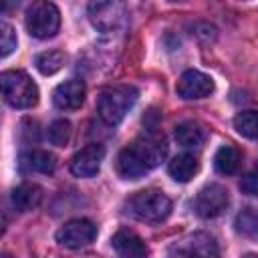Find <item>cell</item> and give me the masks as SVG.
Masks as SVG:
<instances>
[{
  "label": "cell",
  "mask_w": 258,
  "mask_h": 258,
  "mask_svg": "<svg viewBox=\"0 0 258 258\" xmlns=\"http://www.w3.org/2000/svg\"><path fill=\"white\" fill-rule=\"evenodd\" d=\"M137 95H139L137 89L131 85L105 87L97 97V115L101 117L103 123L115 127L125 119L129 109L135 105Z\"/></svg>",
  "instance_id": "1"
},
{
  "label": "cell",
  "mask_w": 258,
  "mask_h": 258,
  "mask_svg": "<svg viewBox=\"0 0 258 258\" xmlns=\"http://www.w3.org/2000/svg\"><path fill=\"white\" fill-rule=\"evenodd\" d=\"M125 210L127 214H131L133 218L141 222L157 224V222H163L171 214V200L161 189L149 187V189L135 191L131 198H127Z\"/></svg>",
  "instance_id": "2"
},
{
  "label": "cell",
  "mask_w": 258,
  "mask_h": 258,
  "mask_svg": "<svg viewBox=\"0 0 258 258\" xmlns=\"http://www.w3.org/2000/svg\"><path fill=\"white\" fill-rule=\"evenodd\" d=\"M0 85L4 101L14 109H32L38 103V87L24 71H4Z\"/></svg>",
  "instance_id": "3"
},
{
  "label": "cell",
  "mask_w": 258,
  "mask_h": 258,
  "mask_svg": "<svg viewBox=\"0 0 258 258\" xmlns=\"http://www.w3.org/2000/svg\"><path fill=\"white\" fill-rule=\"evenodd\" d=\"M24 24L26 30L34 36V38H50L58 32L60 28V12L56 8V4L46 2V0H38L32 2L26 10L24 16Z\"/></svg>",
  "instance_id": "4"
},
{
  "label": "cell",
  "mask_w": 258,
  "mask_h": 258,
  "mask_svg": "<svg viewBox=\"0 0 258 258\" xmlns=\"http://www.w3.org/2000/svg\"><path fill=\"white\" fill-rule=\"evenodd\" d=\"M87 14L91 24L105 34L121 32L129 22V12L123 2H91Z\"/></svg>",
  "instance_id": "5"
},
{
  "label": "cell",
  "mask_w": 258,
  "mask_h": 258,
  "mask_svg": "<svg viewBox=\"0 0 258 258\" xmlns=\"http://www.w3.org/2000/svg\"><path fill=\"white\" fill-rule=\"evenodd\" d=\"M169 258H220V248L208 232H189L171 244Z\"/></svg>",
  "instance_id": "6"
},
{
  "label": "cell",
  "mask_w": 258,
  "mask_h": 258,
  "mask_svg": "<svg viewBox=\"0 0 258 258\" xmlns=\"http://www.w3.org/2000/svg\"><path fill=\"white\" fill-rule=\"evenodd\" d=\"M228 206H230V194L222 183L204 185L191 200L194 214L204 220H214V218L222 216L228 210Z\"/></svg>",
  "instance_id": "7"
},
{
  "label": "cell",
  "mask_w": 258,
  "mask_h": 258,
  "mask_svg": "<svg viewBox=\"0 0 258 258\" xmlns=\"http://www.w3.org/2000/svg\"><path fill=\"white\" fill-rule=\"evenodd\" d=\"M97 238V226L87 218H75L64 222L56 230V242L69 250H81Z\"/></svg>",
  "instance_id": "8"
},
{
  "label": "cell",
  "mask_w": 258,
  "mask_h": 258,
  "mask_svg": "<svg viewBox=\"0 0 258 258\" xmlns=\"http://www.w3.org/2000/svg\"><path fill=\"white\" fill-rule=\"evenodd\" d=\"M131 145L135 147V151L141 155V159L149 169L157 167L167 157V141L157 131V127H145V131Z\"/></svg>",
  "instance_id": "9"
},
{
  "label": "cell",
  "mask_w": 258,
  "mask_h": 258,
  "mask_svg": "<svg viewBox=\"0 0 258 258\" xmlns=\"http://www.w3.org/2000/svg\"><path fill=\"white\" fill-rule=\"evenodd\" d=\"M216 85H214V79L202 71H196V69H189L185 73H181V77L177 79V85H175V91L181 99H206L214 93Z\"/></svg>",
  "instance_id": "10"
},
{
  "label": "cell",
  "mask_w": 258,
  "mask_h": 258,
  "mask_svg": "<svg viewBox=\"0 0 258 258\" xmlns=\"http://www.w3.org/2000/svg\"><path fill=\"white\" fill-rule=\"evenodd\" d=\"M103 157H105V147L99 143H89L71 157L69 163L71 173L77 177H95L101 169Z\"/></svg>",
  "instance_id": "11"
},
{
  "label": "cell",
  "mask_w": 258,
  "mask_h": 258,
  "mask_svg": "<svg viewBox=\"0 0 258 258\" xmlns=\"http://www.w3.org/2000/svg\"><path fill=\"white\" fill-rule=\"evenodd\" d=\"M111 246L119 258H149V246L129 228H119L111 238Z\"/></svg>",
  "instance_id": "12"
},
{
  "label": "cell",
  "mask_w": 258,
  "mask_h": 258,
  "mask_svg": "<svg viewBox=\"0 0 258 258\" xmlns=\"http://www.w3.org/2000/svg\"><path fill=\"white\" fill-rule=\"evenodd\" d=\"M85 97H87V87L83 81L79 79H69L64 83H60L54 93H52V101L58 109L62 111H73V109H79L83 103H85Z\"/></svg>",
  "instance_id": "13"
},
{
  "label": "cell",
  "mask_w": 258,
  "mask_h": 258,
  "mask_svg": "<svg viewBox=\"0 0 258 258\" xmlns=\"http://www.w3.org/2000/svg\"><path fill=\"white\" fill-rule=\"evenodd\" d=\"M115 169L123 179H139L149 171V167L145 165V161L141 159V155L135 151L133 145H127L119 151Z\"/></svg>",
  "instance_id": "14"
},
{
  "label": "cell",
  "mask_w": 258,
  "mask_h": 258,
  "mask_svg": "<svg viewBox=\"0 0 258 258\" xmlns=\"http://www.w3.org/2000/svg\"><path fill=\"white\" fill-rule=\"evenodd\" d=\"M173 135H175V141L183 149H200L206 143L208 131L198 121H183V123H179L175 127Z\"/></svg>",
  "instance_id": "15"
},
{
  "label": "cell",
  "mask_w": 258,
  "mask_h": 258,
  "mask_svg": "<svg viewBox=\"0 0 258 258\" xmlns=\"http://www.w3.org/2000/svg\"><path fill=\"white\" fill-rule=\"evenodd\" d=\"M10 200H12V206L18 212H30L42 202V189L36 183L24 181V183H20V185H16L12 189Z\"/></svg>",
  "instance_id": "16"
},
{
  "label": "cell",
  "mask_w": 258,
  "mask_h": 258,
  "mask_svg": "<svg viewBox=\"0 0 258 258\" xmlns=\"http://www.w3.org/2000/svg\"><path fill=\"white\" fill-rule=\"evenodd\" d=\"M167 171L169 175L179 181V183H187L189 179H194V175L200 171V161L194 153H179L175 155L169 165H167Z\"/></svg>",
  "instance_id": "17"
},
{
  "label": "cell",
  "mask_w": 258,
  "mask_h": 258,
  "mask_svg": "<svg viewBox=\"0 0 258 258\" xmlns=\"http://www.w3.org/2000/svg\"><path fill=\"white\" fill-rule=\"evenodd\" d=\"M22 167L28 171H36V173H52L56 167V157L50 151L44 149H32L28 153L22 155Z\"/></svg>",
  "instance_id": "18"
},
{
  "label": "cell",
  "mask_w": 258,
  "mask_h": 258,
  "mask_svg": "<svg viewBox=\"0 0 258 258\" xmlns=\"http://www.w3.org/2000/svg\"><path fill=\"white\" fill-rule=\"evenodd\" d=\"M240 161H242V155H240V149L226 143L222 145L218 151H216V157H214V165L216 169L222 173V175H232L238 171L240 167Z\"/></svg>",
  "instance_id": "19"
},
{
  "label": "cell",
  "mask_w": 258,
  "mask_h": 258,
  "mask_svg": "<svg viewBox=\"0 0 258 258\" xmlns=\"http://www.w3.org/2000/svg\"><path fill=\"white\" fill-rule=\"evenodd\" d=\"M234 228L240 236L258 240V210L256 208H244L242 212L236 214Z\"/></svg>",
  "instance_id": "20"
},
{
  "label": "cell",
  "mask_w": 258,
  "mask_h": 258,
  "mask_svg": "<svg viewBox=\"0 0 258 258\" xmlns=\"http://www.w3.org/2000/svg\"><path fill=\"white\" fill-rule=\"evenodd\" d=\"M234 129L246 139H258V111L246 109L234 117Z\"/></svg>",
  "instance_id": "21"
},
{
  "label": "cell",
  "mask_w": 258,
  "mask_h": 258,
  "mask_svg": "<svg viewBox=\"0 0 258 258\" xmlns=\"http://www.w3.org/2000/svg\"><path fill=\"white\" fill-rule=\"evenodd\" d=\"M36 69L40 75L44 77H50L54 73H58L64 64V52L62 50H46V52H40L34 60Z\"/></svg>",
  "instance_id": "22"
},
{
  "label": "cell",
  "mask_w": 258,
  "mask_h": 258,
  "mask_svg": "<svg viewBox=\"0 0 258 258\" xmlns=\"http://www.w3.org/2000/svg\"><path fill=\"white\" fill-rule=\"evenodd\" d=\"M71 139V123L67 119H56L48 127V141L56 147L67 145Z\"/></svg>",
  "instance_id": "23"
},
{
  "label": "cell",
  "mask_w": 258,
  "mask_h": 258,
  "mask_svg": "<svg viewBox=\"0 0 258 258\" xmlns=\"http://www.w3.org/2000/svg\"><path fill=\"white\" fill-rule=\"evenodd\" d=\"M16 44H18V38H16L14 28L8 22H2L0 24V56L6 58L10 52H14Z\"/></svg>",
  "instance_id": "24"
},
{
  "label": "cell",
  "mask_w": 258,
  "mask_h": 258,
  "mask_svg": "<svg viewBox=\"0 0 258 258\" xmlns=\"http://www.w3.org/2000/svg\"><path fill=\"white\" fill-rule=\"evenodd\" d=\"M240 189H242V194H246V196L258 198V167L252 169V171H248V173L240 179Z\"/></svg>",
  "instance_id": "25"
},
{
  "label": "cell",
  "mask_w": 258,
  "mask_h": 258,
  "mask_svg": "<svg viewBox=\"0 0 258 258\" xmlns=\"http://www.w3.org/2000/svg\"><path fill=\"white\" fill-rule=\"evenodd\" d=\"M242 258H258V254H252V252H248V254H244Z\"/></svg>",
  "instance_id": "26"
}]
</instances>
